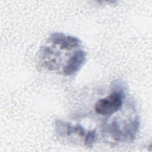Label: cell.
<instances>
[{"mask_svg": "<svg viewBox=\"0 0 152 152\" xmlns=\"http://www.w3.org/2000/svg\"><path fill=\"white\" fill-rule=\"evenodd\" d=\"M115 85L110 93L99 99L94 106L95 112L100 115L109 116L122 108L125 99V89L121 83Z\"/></svg>", "mask_w": 152, "mask_h": 152, "instance_id": "obj_1", "label": "cell"}, {"mask_svg": "<svg viewBox=\"0 0 152 152\" xmlns=\"http://www.w3.org/2000/svg\"><path fill=\"white\" fill-rule=\"evenodd\" d=\"M97 138L98 135L95 129L88 131L84 140L85 145L88 147H92L94 144L96 142Z\"/></svg>", "mask_w": 152, "mask_h": 152, "instance_id": "obj_3", "label": "cell"}, {"mask_svg": "<svg viewBox=\"0 0 152 152\" xmlns=\"http://www.w3.org/2000/svg\"><path fill=\"white\" fill-rule=\"evenodd\" d=\"M87 53L81 48L77 49L72 55L66 64L62 68V72L65 75H72L78 71L86 61Z\"/></svg>", "mask_w": 152, "mask_h": 152, "instance_id": "obj_2", "label": "cell"}]
</instances>
